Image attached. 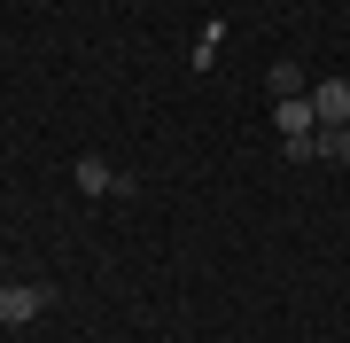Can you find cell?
I'll return each mask as SVG.
<instances>
[{
  "label": "cell",
  "instance_id": "cell-4",
  "mask_svg": "<svg viewBox=\"0 0 350 343\" xmlns=\"http://www.w3.org/2000/svg\"><path fill=\"white\" fill-rule=\"evenodd\" d=\"M312 110H319V125H350V78H319Z\"/></svg>",
  "mask_w": 350,
  "mask_h": 343
},
{
  "label": "cell",
  "instance_id": "cell-2",
  "mask_svg": "<svg viewBox=\"0 0 350 343\" xmlns=\"http://www.w3.org/2000/svg\"><path fill=\"white\" fill-rule=\"evenodd\" d=\"M273 125H280V140H312V133H319L312 94H288V102H273Z\"/></svg>",
  "mask_w": 350,
  "mask_h": 343
},
{
  "label": "cell",
  "instance_id": "cell-1",
  "mask_svg": "<svg viewBox=\"0 0 350 343\" xmlns=\"http://www.w3.org/2000/svg\"><path fill=\"white\" fill-rule=\"evenodd\" d=\"M47 305H55V289H47V281H0V320H8V328L39 320Z\"/></svg>",
  "mask_w": 350,
  "mask_h": 343
},
{
  "label": "cell",
  "instance_id": "cell-5",
  "mask_svg": "<svg viewBox=\"0 0 350 343\" xmlns=\"http://www.w3.org/2000/svg\"><path fill=\"white\" fill-rule=\"evenodd\" d=\"M265 86H273V102H288V94H304V63H296V55H280V63L265 71Z\"/></svg>",
  "mask_w": 350,
  "mask_h": 343
},
{
  "label": "cell",
  "instance_id": "cell-3",
  "mask_svg": "<svg viewBox=\"0 0 350 343\" xmlns=\"http://www.w3.org/2000/svg\"><path fill=\"white\" fill-rule=\"evenodd\" d=\"M70 179H78L86 195H133V179L117 172V164H101V156H78V164H70Z\"/></svg>",
  "mask_w": 350,
  "mask_h": 343
}]
</instances>
